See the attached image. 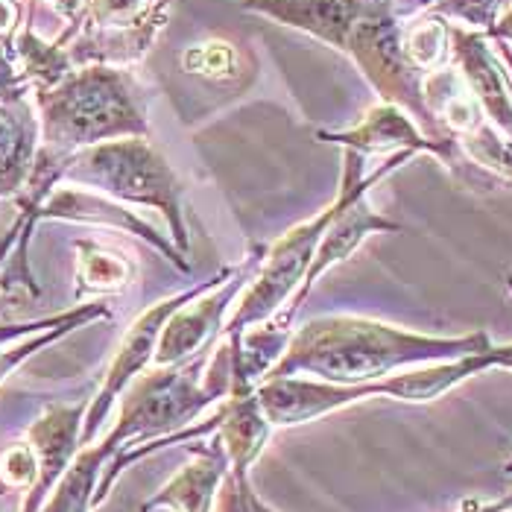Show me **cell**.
<instances>
[{
	"label": "cell",
	"mask_w": 512,
	"mask_h": 512,
	"mask_svg": "<svg viewBox=\"0 0 512 512\" xmlns=\"http://www.w3.org/2000/svg\"><path fill=\"white\" fill-rule=\"evenodd\" d=\"M337 208H340V199H334L328 208H322L308 223L290 229L270 249V255L261 261L258 273H255V284L240 296V302L235 305V314L229 316V322L223 325L229 337L243 334L246 328L276 316L278 308L284 305V299L296 290V284H302L305 276H308L316 246L325 235V229L331 226Z\"/></svg>",
	"instance_id": "cell-5"
},
{
	"label": "cell",
	"mask_w": 512,
	"mask_h": 512,
	"mask_svg": "<svg viewBox=\"0 0 512 512\" xmlns=\"http://www.w3.org/2000/svg\"><path fill=\"white\" fill-rule=\"evenodd\" d=\"M94 316H106V308L103 305H85V308H77V311H68V316L59 322V325H53L47 334H41V337H33V340H27V343H18V346H12V349H6V352H0V384L27 360L30 355H36L39 349L44 346H50V343H56L59 337H65V334H71L74 328L79 325H85V322H91Z\"/></svg>",
	"instance_id": "cell-16"
},
{
	"label": "cell",
	"mask_w": 512,
	"mask_h": 512,
	"mask_svg": "<svg viewBox=\"0 0 512 512\" xmlns=\"http://www.w3.org/2000/svg\"><path fill=\"white\" fill-rule=\"evenodd\" d=\"M39 132L47 153L74 156L118 138H147V118L138 85L115 65H88L71 71L53 88L36 91Z\"/></svg>",
	"instance_id": "cell-2"
},
{
	"label": "cell",
	"mask_w": 512,
	"mask_h": 512,
	"mask_svg": "<svg viewBox=\"0 0 512 512\" xmlns=\"http://www.w3.org/2000/svg\"><path fill=\"white\" fill-rule=\"evenodd\" d=\"M504 510H512V492L504 498V501H498L495 507H486V510H480V512H504Z\"/></svg>",
	"instance_id": "cell-24"
},
{
	"label": "cell",
	"mask_w": 512,
	"mask_h": 512,
	"mask_svg": "<svg viewBox=\"0 0 512 512\" xmlns=\"http://www.w3.org/2000/svg\"><path fill=\"white\" fill-rule=\"evenodd\" d=\"M21 21V3L18 0H0V41H6L15 36Z\"/></svg>",
	"instance_id": "cell-21"
},
{
	"label": "cell",
	"mask_w": 512,
	"mask_h": 512,
	"mask_svg": "<svg viewBox=\"0 0 512 512\" xmlns=\"http://www.w3.org/2000/svg\"><path fill=\"white\" fill-rule=\"evenodd\" d=\"M0 480L6 489H33L39 480V460L30 442L9 445L0 454Z\"/></svg>",
	"instance_id": "cell-18"
},
{
	"label": "cell",
	"mask_w": 512,
	"mask_h": 512,
	"mask_svg": "<svg viewBox=\"0 0 512 512\" xmlns=\"http://www.w3.org/2000/svg\"><path fill=\"white\" fill-rule=\"evenodd\" d=\"M498 3H512V0H498Z\"/></svg>",
	"instance_id": "cell-25"
},
{
	"label": "cell",
	"mask_w": 512,
	"mask_h": 512,
	"mask_svg": "<svg viewBox=\"0 0 512 512\" xmlns=\"http://www.w3.org/2000/svg\"><path fill=\"white\" fill-rule=\"evenodd\" d=\"M510 287H512V276H510ZM498 357H501V366H504V369H512V346H498Z\"/></svg>",
	"instance_id": "cell-23"
},
{
	"label": "cell",
	"mask_w": 512,
	"mask_h": 512,
	"mask_svg": "<svg viewBox=\"0 0 512 512\" xmlns=\"http://www.w3.org/2000/svg\"><path fill=\"white\" fill-rule=\"evenodd\" d=\"M217 510L211 512H273L270 507H264L252 486H249V477L246 474H226L223 483H220V492H217Z\"/></svg>",
	"instance_id": "cell-20"
},
{
	"label": "cell",
	"mask_w": 512,
	"mask_h": 512,
	"mask_svg": "<svg viewBox=\"0 0 512 512\" xmlns=\"http://www.w3.org/2000/svg\"><path fill=\"white\" fill-rule=\"evenodd\" d=\"M492 346L486 331L431 337L366 316H319L305 322L267 372L270 378L314 375L331 384H363L395 372L480 355Z\"/></svg>",
	"instance_id": "cell-1"
},
{
	"label": "cell",
	"mask_w": 512,
	"mask_h": 512,
	"mask_svg": "<svg viewBox=\"0 0 512 512\" xmlns=\"http://www.w3.org/2000/svg\"><path fill=\"white\" fill-rule=\"evenodd\" d=\"M79 287L85 293H118L132 281V264L94 240L79 243Z\"/></svg>",
	"instance_id": "cell-13"
},
{
	"label": "cell",
	"mask_w": 512,
	"mask_h": 512,
	"mask_svg": "<svg viewBox=\"0 0 512 512\" xmlns=\"http://www.w3.org/2000/svg\"><path fill=\"white\" fill-rule=\"evenodd\" d=\"M401 47L416 71H436L448 50V27L442 18H425L401 30Z\"/></svg>",
	"instance_id": "cell-15"
},
{
	"label": "cell",
	"mask_w": 512,
	"mask_h": 512,
	"mask_svg": "<svg viewBox=\"0 0 512 512\" xmlns=\"http://www.w3.org/2000/svg\"><path fill=\"white\" fill-rule=\"evenodd\" d=\"M504 512H512V510H504Z\"/></svg>",
	"instance_id": "cell-26"
},
{
	"label": "cell",
	"mask_w": 512,
	"mask_h": 512,
	"mask_svg": "<svg viewBox=\"0 0 512 512\" xmlns=\"http://www.w3.org/2000/svg\"><path fill=\"white\" fill-rule=\"evenodd\" d=\"M153 0H88L85 3V24L100 30V36L138 33L156 18Z\"/></svg>",
	"instance_id": "cell-14"
},
{
	"label": "cell",
	"mask_w": 512,
	"mask_h": 512,
	"mask_svg": "<svg viewBox=\"0 0 512 512\" xmlns=\"http://www.w3.org/2000/svg\"><path fill=\"white\" fill-rule=\"evenodd\" d=\"M182 65L188 68V74H199L208 79H229L237 71L235 50L223 41H208L191 47L182 59Z\"/></svg>",
	"instance_id": "cell-17"
},
{
	"label": "cell",
	"mask_w": 512,
	"mask_h": 512,
	"mask_svg": "<svg viewBox=\"0 0 512 512\" xmlns=\"http://www.w3.org/2000/svg\"><path fill=\"white\" fill-rule=\"evenodd\" d=\"M229 276H232V270H223L217 278H211V281H205V284H197L194 290H185V293H179V296H173V299H164V302L153 305L147 314L138 316V322L126 331L123 343H120L118 352L112 357V363H109V369H106V378H103L100 390H97V395L88 401L85 422H82V445H91V439L97 436L100 425L106 422V416H109L112 404L118 401V395L126 393L129 384L147 369V363L156 355L158 334H161V328H164V322L170 319V314H173L176 308L188 305L191 299H197L199 293L217 287L223 278Z\"/></svg>",
	"instance_id": "cell-6"
},
{
	"label": "cell",
	"mask_w": 512,
	"mask_h": 512,
	"mask_svg": "<svg viewBox=\"0 0 512 512\" xmlns=\"http://www.w3.org/2000/svg\"><path fill=\"white\" fill-rule=\"evenodd\" d=\"M498 0H439L434 3V9L439 15L457 18L472 30H492L498 21Z\"/></svg>",
	"instance_id": "cell-19"
},
{
	"label": "cell",
	"mask_w": 512,
	"mask_h": 512,
	"mask_svg": "<svg viewBox=\"0 0 512 512\" xmlns=\"http://www.w3.org/2000/svg\"><path fill=\"white\" fill-rule=\"evenodd\" d=\"M319 138L340 144L352 153L360 156H372V153H434L442 161L454 164V153L457 150H445L436 141H431L428 135H422V129L413 123V118L398 109L393 103H381L375 109L366 112V118L357 123L355 129L346 132H319Z\"/></svg>",
	"instance_id": "cell-9"
},
{
	"label": "cell",
	"mask_w": 512,
	"mask_h": 512,
	"mask_svg": "<svg viewBox=\"0 0 512 512\" xmlns=\"http://www.w3.org/2000/svg\"><path fill=\"white\" fill-rule=\"evenodd\" d=\"M448 39L454 44V53L460 59V68H463L460 74L474 94L480 112H486L495 120V126L504 129L512 138V88L507 71L498 65V59L492 56L483 36L451 27Z\"/></svg>",
	"instance_id": "cell-10"
},
{
	"label": "cell",
	"mask_w": 512,
	"mask_h": 512,
	"mask_svg": "<svg viewBox=\"0 0 512 512\" xmlns=\"http://www.w3.org/2000/svg\"><path fill=\"white\" fill-rule=\"evenodd\" d=\"M88 401L77 404H50L44 407L33 428L27 431V442L39 460V480L27 492L21 512H39L59 477L68 472L77 451L82 448V422H85Z\"/></svg>",
	"instance_id": "cell-8"
},
{
	"label": "cell",
	"mask_w": 512,
	"mask_h": 512,
	"mask_svg": "<svg viewBox=\"0 0 512 512\" xmlns=\"http://www.w3.org/2000/svg\"><path fill=\"white\" fill-rule=\"evenodd\" d=\"M194 463H188L182 472L176 474L158 495H153L144 512L153 507H170L173 512H211L220 483L229 474V457L220 445V439H211L202 445H194Z\"/></svg>",
	"instance_id": "cell-11"
},
{
	"label": "cell",
	"mask_w": 512,
	"mask_h": 512,
	"mask_svg": "<svg viewBox=\"0 0 512 512\" xmlns=\"http://www.w3.org/2000/svg\"><path fill=\"white\" fill-rule=\"evenodd\" d=\"M39 118L24 97L0 100V197L18 191L36 164Z\"/></svg>",
	"instance_id": "cell-12"
},
{
	"label": "cell",
	"mask_w": 512,
	"mask_h": 512,
	"mask_svg": "<svg viewBox=\"0 0 512 512\" xmlns=\"http://www.w3.org/2000/svg\"><path fill=\"white\" fill-rule=\"evenodd\" d=\"M489 36H495V39H504V41H512V3H510V9L504 12V18H501V21H495V27L489 30Z\"/></svg>",
	"instance_id": "cell-22"
},
{
	"label": "cell",
	"mask_w": 512,
	"mask_h": 512,
	"mask_svg": "<svg viewBox=\"0 0 512 512\" xmlns=\"http://www.w3.org/2000/svg\"><path fill=\"white\" fill-rule=\"evenodd\" d=\"M62 179L129 205L158 208L170 226V237L182 246V252L188 249L179 176L147 138H118L85 147L68 156Z\"/></svg>",
	"instance_id": "cell-4"
},
{
	"label": "cell",
	"mask_w": 512,
	"mask_h": 512,
	"mask_svg": "<svg viewBox=\"0 0 512 512\" xmlns=\"http://www.w3.org/2000/svg\"><path fill=\"white\" fill-rule=\"evenodd\" d=\"M261 255L243 261V267L229 276L226 287H211L205 293H199L197 299H191L188 305L176 308L170 319L164 322L161 334H158L156 355H153V366H179L188 363L208 346V340L223 328V316L226 308L235 302L240 293L246 276H252L261 267Z\"/></svg>",
	"instance_id": "cell-7"
},
{
	"label": "cell",
	"mask_w": 512,
	"mask_h": 512,
	"mask_svg": "<svg viewBox=\"0 0 512 512\" xmlns=\"http://www.w3.org/2000/svg\"><path fill=\"white\" fill-rule=\"evenodd\" d=\"M492 366H501L498 346H489L486 352L442 363H425L404 372H395L378 381L363 384H331V381H311V378H270L255 387L258 404L270 425H305L311 419L328 416L340 407H349L363 398L387 395L395 401H434L448 390H454L460 381L480 375Z\"/></svg>",
	"instance_id": "cell-3"
}]
</instances>
